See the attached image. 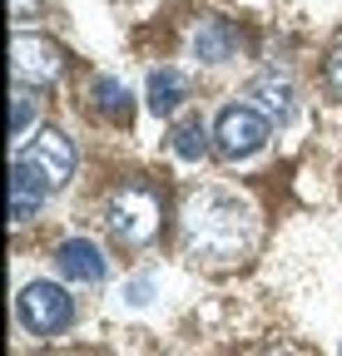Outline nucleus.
Segmentation results:
<instances>
[{
    "instance_id": "f03ea898",
    "label": "nucleus",
    "mask_w": 342,
    "mask_h": 356,
    "mask_svg": "<svg viewBox=\"0 0 342 356\" xmlns=\"http://www.w3.org/2000/svg\"><path fill=\"white\" fill-rule=\"evenodd\" d=\"M159 218H164V203H159V193L149 184H119L109 193V203H104V222H109L114 243H124V248L154 243Z\"/></svg>"
},
{
    "instance_id": "0eeeda50",
    "label": "nucleus",
    "mask_w": 342,
    "mask_h": 356,
    "mask_svg": "<svg viewBox=\"0 0 342 356\" xmlns=\"http://www.w3.org/2000/svg\"><path fill=\"white\" fill-rule=\"evenodd\" d=\"M55 267H60L75 287H100L109 277V262H104V252L90 238H65L60 252H55Z\"/></svg>"
},
{
    "instance_id": "6e6552de",
    "label": "nucleus",
    "mask_w": 342,
    "mask_h": 356,
    "mask_svg": "<svg viewBox=\"0 0 342 356\" xmlns=\"http://www.w3.org/2000/svg\"><path fill=\"white\" fill-rule=\"evenodd\" d=\"M45 198H50V184H45L30 163L15 159V163H10V218H15V222H30Z\"/></svg>"
},
{
    "instance_id": "f257e3e1",
    "label": "nucleus",
    "mask_w": 342,
    "mask_h": 356,
    "mask_svg": "<svg viewBox=\"0 0 342 356\" xmlns=\"http://www.w3.org/2000/svg\"><path fill=\"white\" fill-rule=\"evenodd\" d=\"M258 243V218L233 193L199 188L184 198V257L203 267H228L253 252Z\"/></svg>"
},
{
    "instance_id": "9d476101",
    "label": "nucleus",
    "mask_w": 342,
    "mask_h": 356,
    "mask_svg": "<svg viewBox=\"0 0 342 356\" xmlns=\"http://www.w3.org/2000/svg\"><path fill=\"white\" fill-rule=\"evenodd\" d=\"M233 50H238V35L228 20H199L194 25V60L224 65V60H233Z\"/></svg>"
},
{
    "instance_id": "9b49d317",
    "label": "nucleus",
    "mask_w": 342,
    "mask_h": 356,
    "mask_svg": "<svg viewBox=\"0 0 342 356\" xmlns=\"http://www.w3.org/2000/svg\"><path fill=\"white\" fill-rule=\"evenodd\" d=\"M144 95H149V109H154L159 119H169V114H174V109L189 99V79H184L179 70H154Z\"/></svg>"
},
{
    "instance_id": "f8f14e48",
    "label": "nucleus",
    "mask_w": 342,
    "mask_h": 356,
    "mask_svg": "<svg viewBox=\"0 0 342 356\" xmlns=\"http://www.w3.org/2000/svg\"><path fill=\"white\" fill-rule=\"evenodd\" d=\"M90 99H95V109L104 114V119H130V89H124L114 74H95L90 79Z\"/></svg>"
},
{
    "instance_id": "f3484780",
    "label": "nucleus",
    "mask_w": 342,
    "mask_h": 356,
    "mask_svg": "<svg viewBox=\"0 0 342 356\" xmlns=\"http://www.w3.org/2000/svg\"><path fill=\"white\" fill-rule=\"evenodd\" d=\"M40 10V0H10V15L15 20H25V15H35Z\"/></svg>"
},
{
    "instance_id": "423d86ee",
    "label": "nucleus",
    "mask_w": 342,
    "mask_h": 356,
    "mask_svg": "<svg viewBox=\"0 0 342 356\" xmlns=\"http://www.w3.org/2000/svg\"><path fill=\"white\" fill-rule=\"evenodd\" d=\"M20 163H30V168L50 184V193H60V188L70 184V173H75V144L65 139L60 129H35V139L25 144Z\"/></svg>"
},
{
    "instance_id": "1a4fd4ad",
    "label": "nucleus",
    "mask_w": 342,
    "mask_h": 356,
    "mask_svg": "<svg viewBox=\"0 0 342 356\" xmlns=\"http://www.w3.org/2000/svg\"><path fill=\"white\" fill-rule=\"evenodd\" d=\"M248 99H253V109H258V114H268L273 124H288V119L297 114L293 84H288V79H278V74H258V79L248 84Z\"/></svg>"
},
{
    "instance_id": "4468645a",
    "label": "nucleus",
    "mask_w": 342,
    "mask_h": 356,
    "mask_svg": "<svg viewBox=\"0 0 342 356\" xmlns=\"http://www.w3.org/2000/svg\"><path fill=\"white\" fill-rule=\"evenodd\" d=\"M30 119H35V95H30V84H20L15 89V104H10V134H15V139L30 129Z\"/></svg>"
},
{
    "instance_id": "dca6fc26",
    "label": "nucleus",
    "mask_w": 342,
    "mask_h": 356,
    "mask_svg": "<svg viewBox=\"0 0 342 356\" xmlns=\"http://www.w3.org/2000/svg\"><path fill=\"white\" fill-rule=\"evenodd\" d=\"M149 287H154L149 277H139V282H130V302H134V307H139V302H149Z\"/></svg>"
},
{
    "instance_id": "20e7f679",
    "label": "nucleus",
    "mask_w": 342,
    "mask_h": 356,
    "mask_svg": "<svg viewBox=\"0 0 342 356\" xmlns=\"http://www.w3.org/2000/svg\"><path fill=\"white\" fill-rule=\"evenodd\" d=\"M20 322L35 337H60L75 322V297L60 282H30L20 292Z\"/></svg>"
},
{
    "instance_id": "a211bd4d",
    "label": "nucleus",
    "mask_w": 342,
    "mask_h": 356,
    "mask_svg": "<svg viewBox=\"0 0 342 356\" xmlns=\"http://www.w3.org/2000/svg\"><path fill=\"white\" fill-rule=\"evenodd\" d=\"M278 356H288V351H278Z\"/></svg>"
},
{
    "instance_id": "ddd939ff",
    "label": "nucleus",
    "mask_w": 342,
    "mask_h": 356,
    "mask_svg": "<svg viewBox=\"0 0 342 356\" xmlns=\"http://www.w3.org/2000/svg\"><path fill=\"white\" fill-rule=\"evenodd\" d=\"M169 149H174L184 163L203 159V154H208V129H203V119H199V114L179 119V124H174V134H169Z\"/></svg>"
},
{
    "instance_id": "39448f33",
    "label": "nucleus",
    "mask_w": 342,
    "mask_h": 356,
    "mask_svg": "<svg viewBox=\"0 0 342 356\" xmlns=\"http://www.w3.org/2000/svg\"><path fill=\"white\" fill-rule=\"evenodd\" d=\"M10 70H15V84L45 89V84H55L65 74V50H60L55 40H40V35H15Z\"/></svg>"
},
{
    "instance_id": "7ed1b4c3",
    "label": "nucleus",
    "mask_w": 342,
    "mask_h": 356,
    "mask_svg": "<svg viewBox=\"0 0 342 356\" xmlns=\"http://www.w3.org/2000/svg\"><path fill=\"white\" fill-rule=\"evenodd\" d=\"M268 129H273V119L258 114L253 104H228L219 114V124H213V149L224 159H248L268 144Z\"/></svg>"
},
{
    "instance_id": "2eb2a0df",
    "label": "nucleus",
    "mask_w": 342,
    "mask_h": 356,
    "mask_svg": "<svg viewBox=\"0 0 342 356\" xmlns=\"http://www.w3.org/2000/svg\"><path fill=\"white\" fill-rule=\"evenodd\" d=\"M327 84H332V95L342 99V44H337V50L327 55Z\"/></svg>"
}]
</instances>
